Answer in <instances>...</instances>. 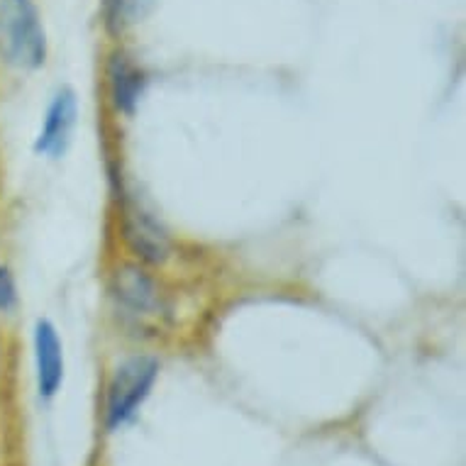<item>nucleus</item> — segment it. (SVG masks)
<instances>
[{
    "mask_svg": "<svg viewBox=\"0 0 466 466\" xmlns=\"http://www.w3.org/2000/svg\"><path fill=\"white\" fill-rule=\"evenodd\" d=\"M145 88V76L127 56H115L110 64V96L117 110L132 113Z\"/></svg>",
    "mask_w": 466,
    "mask_h": 466,
    "instance_id": "0eeeda50",
    "label": "nucleus"
},
{
    "mask_svg": "<svg viewBox=\"0 0 466 466\" xmlns=\"http://www.w3.org/2000/svg\"><path fill=\"white\" fill-rule=\"evenodd\" d=\"M17 303V286L10 271L3 261H0V313H8Z\"/></svg>",
    "mask_w": 466,
    "mask_h": 466,
    "instance_id": "1a4fd4ad",
    "label": "nucleus"
},
{
    "mask_svg": "<svg viewBox=\"0 0 466 466\" xmlns=\"http://www.w3.org/2000/svg\"><path fill=\"white\" fill-rule=\"evenodd\" d=\"M76 125V98L71 91H59L49 103L42 127L35 139V154L46 159H59L69 147L71 132Z\"/></svg>",
    "mask_w": 466,
    "mask_h": 466,
    "instance_id": "20e7f679",
    "label": "nucleus"
},
{
    "mask_svg": "<svg viewBox=\"0 0 466 466\" xmlns=\"http://www.w3.org/2000/svg\"><path fill=\"white\" fill-rule=\"evenodd\" d=\"M159 367L149 357H132L117 367L113 381L107 386L106 422L110 430H117L127 420L135 418L142 403L149 396L154 381H157Z\"/></svg>",
    "mask_w": 466,
    "mask_h": 466,
    "instance_id": "f03ea898",
    "label": "nucleus"
},
{
    "mask_svg": "<svg viewBox=\"0 0 466 466\" xmlns=\"http://www.w3.org/2000/svg\"><path fill=\"white\" fill-rule=\"evenodd\" d=\"M152 3L154 0H110V5H113V17L123 25L137 23L139 17L149 10Z\"/></svg>",
    "mask_w": 466,
    "mask_h": 466,
    "instance_id": "6e6552de",
    "label": "nucleus"
},
{
    "mask_svg": "<svg viewBox=\"0 0 466 466\" xmlns=\"http://www.w3.org/2000/svg\"><path fill=\"white\" fill-rule=\"evenodd\" d=\"M32 344H35V367H37L39 396H56V390L62 389L64 381V350L54 322L45 320V318L35 322Z\"/></svg>",
    "mask_w": 466,
    "mask_h": 466,
    "instance_id": "39448f33",
    "label": "nucleus"
},
{
    "mask_svg": "<svg viewBox=\"0 0 466 466\" xmlns=\"http://www.w3.org/2000/svg\"><path fill=\"white\" fill-rule=\"evenodd\" d=\"M115 300L120 313L132 320L139 328L154 325L159 322V318L167 313L164 299H161L159 286L154 283V279L142 271L139 267H123L115 274L113 283Z\"/></svg>",
    "mask_w": 466,
    "mask_h": 466,
    "instance_id": "7ed1b4c3",
    "label": "nucleus"
},
{
    "mask_svg": "<svg viewBox=\"0 0 466 466\" xmlns=\"http://www.w3.org/2000/svg\"><path fill=\"white\" fill-rule=\"evenodd\" d=\"M125 239L132 247V252L147 264H159L167 259L168 239L164 229L137 203L125 206Z\"/></svg>",
    "mask_w": 466,
    "mask_h": 466,
    "instance_id": "423d86ee",
    "label": "nucleus"
},
{
    "mask_svg": "<svg viewBox=\"0 0 466 466\" xmlns=\"http://www.w3.org/2000/svg\"><path fill=\"white\" fill-rule=\"evenodd\" d=\"M46 35L35 0H0V62L17 71L39 69Z\"/></svg>",
    "mask_w": 466,
    "mask_h": 466,
    "instance_id": "f257e3e1",
    "label": "nucleus"
},
{
    "mask_svg": "<svg viewBox=\"0 0 466 466\" xmlns=\"http://www.w3.org/2000/svg\"><path fill=\"white\" fill-rule=\"evenodd\" d=\"M0 367H3V342H0Z\"/></svg>",
    "mask_w": 466,
    "mask_h": 466,
    "instance_id": "9d476101",
    "label": "nucleus"
}]
</instances>
